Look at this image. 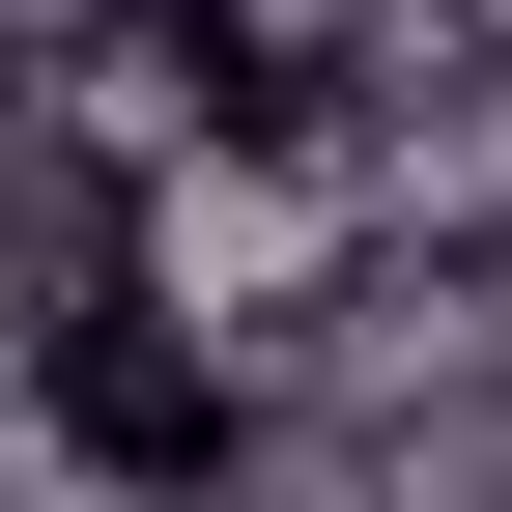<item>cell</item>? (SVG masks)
Here are the masks:
<instances>
[{
  "label": "cell",
  "mask_w": 512,
  "mask_h": 512,
  "mask_svg": "<svg viewBox=\"0 0 512 512\" xmlns=\"http://www.w3.org/2000/svg\"><path fill=\"white\" fill-rule=\"evenodd\" d=\"M29 427H57L86 484H143V512H171V484H228V342L143 285V256H86V285L29 313Z\"/></svg>",
  "instance_id": "obj_1"
}]
</instances>
